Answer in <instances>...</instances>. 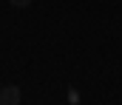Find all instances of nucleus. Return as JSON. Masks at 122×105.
Masks as SVG:
<instances>
[{
  "mask_svg": "<svg viewBox=\"0 0 122 105\" xmlns=\"http://www.w3.org/2000/svg\"><path fill=\"white\" fill-rule=\"evenodd\" d=\"M20 100H23V94H20L17 85H3L0 88V105H20Z\"/></svg>",
  "mask_w": 122,
  "mask_h": 105,
  "instance_id": "obj_1",
  "label": "nucleus"
},
{
  "mask_svg": "<svg viewBox=\"0 0 122 105\" xmlns=\"http://www.w3.org/2000/svg\"><path fill=\"white\" fill-rule=\"evenodd\" d=\"M9 3H11L14 9H29V3H31V0H9Z\"/></svg>",
  "mask_w": 122,
  "mask_h": 105,
  "instance_id": "obj_2",
  "label": "nucleus"
}]
</instances>
